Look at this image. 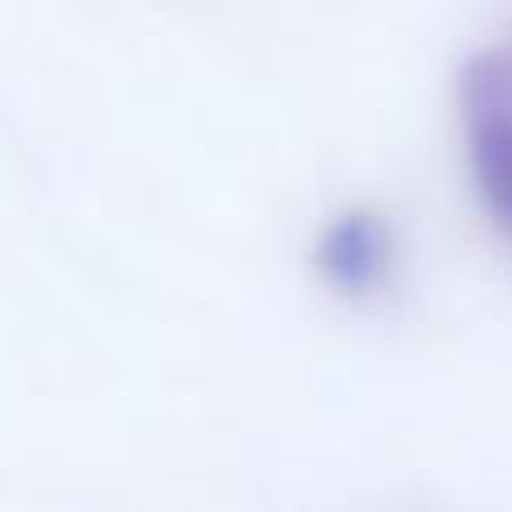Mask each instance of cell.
<instances>
[{
    "label": "cell",
    "instance_id": "1",
    "mask_svg": "<svg viewBox=\"0 0 512 512\" xmlns=\"http://www.w3.org/2000/svg\"><path fill=\"white\" fill-rule=\"evenodd\" d=\"M459 117L477 203L512 239V50H486L463 63Z\"/></svg>",
    "mask_w": 512,
    "mask_h": 512
},
{
    "label": "cell",
    "instance_id": "2",
    "mask_svg": "<svg viewBox=\"0 0 512 512\" xmlns=\"http://www.w3.org/2000/svg\"><path fill=\"white\" fill-rule=\"evenodd\" d=\"M400 270L396 225L373 207H342L315 239V274L346 301H369L391 288Z\"/></svg>",
    "mask_w": 512,
    "mask_h": 512
}]
</instances>
